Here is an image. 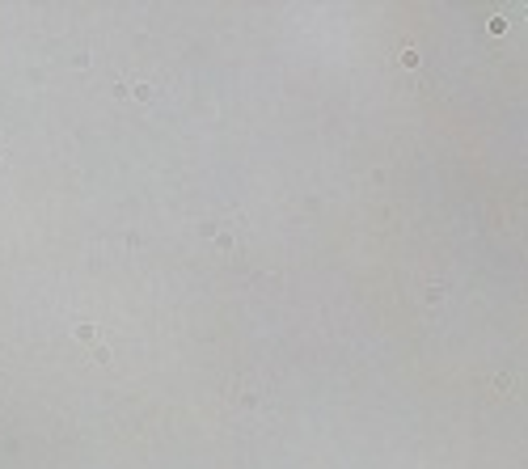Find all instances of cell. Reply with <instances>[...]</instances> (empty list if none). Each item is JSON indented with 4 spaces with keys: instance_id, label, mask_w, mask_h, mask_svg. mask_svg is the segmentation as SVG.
Here are the masks:
<instances>
[{
    "instance_id": "1",
    "label": "cell",
    "mask_w": 528,
    "mask_h": 469,
    "mask_svg": "<svg viewBox=\"0 0 528 469\" xmlns=\"http://www.w3.org/2000/svg\"><path fill=\"white\" fill-rule=\"evenodd\" d=\"M76 338H80V343H93V338H98V330H93V326H76Z\"/></svg>"
}]
</instances>
